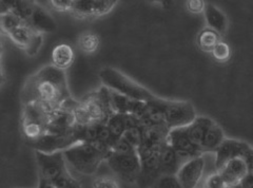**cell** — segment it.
<instances>
[{
    "mask_svg": "<svg viewBox=\"0 0 253 188\" xmlns=\"http://www.w3.org/2000/svg\"><path fill=\"white\" fill-rule=\"evenodd\" d=\"M205 19L207 22V26L209 29L215 31L220 36L225 35L228 30V18L226 14L219 10L217 6L211 3H207L206 9L204 11Z\"/></svg>",
    "mask_w": 253,
    "mask_h": 188,
    "instance_id": "cell-20",
    "label": "cell"
},
{
    "mask_svg": "<svg viewBox=\"0 0 253 188\" xmlns=\"http://www.w3.org/2000/svg\"><path fill=\"white\" fill-rule=\"evenodd\" d=\"M23 23L25 22L20 19V17H18L17 15L14 14L13 12L0 15V25H1V30L2 32L5 33L6 35L12 33L14 30L22 26Z\"/></svg>",
    "mask_w": 253,
    "mask_h": 188,
    "instance_id": "cell-28",
    "label": "cell"
},
{
    "mask_svg": "<svg viewBox=\"0 0 253 188\" xmlns=\"http://www.w3.org/2000/svg\"><path fill=\"white\" fill-rule=\"evenodd\" d=\"M225 140H226V137H225L223 128H221L214 121L209 127V129L207 130V132H206L201 145V150L203 153H207V152L215 153V151L218 149V147L221 145V143H223Z\"/></svg>",
    "mask_w": 253,
    "mask_h": 188,
    "instance_id": "cell-21",
    "label": "cell"
},
{
    "mask_svg": "<svg viewBox=\"0 0 253 188\" xmlns=\"http://www.w3.org/2000/svg\"><path fill=\"white\" fill-rule=\"evenodd\" d=\"M56 188H83L81 183L70 174L69 169L52 182Z\"/></svg>",
    "mask_w": 253,
    "mask_h": 188,
    "instance_id": "cell-29",
    "label": "cell"
},
{
    "mask_svg": "<svg viewBox=\"0 0 253 188\" xmlns=\"http://www.w3.org/2000/svg\"><path fill=\"white\" fill-rule=\"evenodd\" d=\"M75 125L76 121L73 111L66 107H60L59 109L50 112L45 133L70 135L73 132Z\"/></svg>",
    "mask_w": 253,
    "mask_h": 188,
    "instance_id": "cell-15",
    "label": "cell"
},
{
    "mask_svg": "<svg viewBox=\"0 0 253 188\" xmlns=\"http://www.w3.org/2000/svg\"><path fill=\"white\" fill-rule=\"evenodd\" d=\"M74 0H52L51 5L60 12H71Z\"/></svg>",
    "mask_w": 253,
    "mask_h": 188,
    "instance_id": "cell-35",
    "label": "cell"
},
{
    "mask_svg": "<svg viewBox=\"0 0 253 188\" xmlns=\"http://www.w3.org/2000/svg\"><path fill=\"white\" fill-rule=\"evenodd\" d=\"M71 97L65 70L53 65L42 67L26 81L21 91L22 104L37 103L46 110L59 109Z\"/></svg>",
    "mask_w": 253,
    "mask_h": 188,
    "instance_id": "cell-1",
    "label": "cell"
},
{
    "mask_svg": "<svg viewBox=\"0 0 253 188\" xmlns=\"http://www.w3.org/2000/svg\"><path fill=\"white\" fill-rule=\"evenodd\" d=\"M74 50L68 44H60L55 47L52 52V65L58 69L66 70L74 61Z\"/></svg>",
    "mask_w": 253,
    "mask_h": 188,
    "instance_id": "cell-23",
    "label": "cell"
},
{
    "mask_svg": "<svg viewBox=\"0 0 253 188\" xmlns=\"http://www.w3.org/2000/svg\"><path fill=\"white\" fill-rule=\"evenodd\" d=\"M115 0H74L71 14L78 19H89L105 16L112 11Z\"/></svg>",
    "mask_w": 253,
    "mask_h": 188,
    "instance_id": "cell-11",
    "label": "cell"
},
{
    "mask_svg": "<svg viewBox=\"0 0 253 188\" xmlns=\"http://www.w3.org/2000/svg\"><path fill=\"white\" fill-rule=\"evenodd\" d=\"M203 188H229V186L219 172L216 171L205 180Z\"/></svg>",
    "mask_w": 253,
    "mask_h": 188,
    "instance_id": "cell-32",
    "label": "cell"
},
{
    "mask_svg": "<svg viewBox=\"0 0 253 188\" xmlns=\"http://www.w3.org/2000/svg\"><path fill=\"white\" fill-rule=\"evenodd\" d=\"M153 188H184L176 176H161L152 186Z\"/></svg>",
    "mask_w": 253,
    "mask_h": 188,
    "instance_id": "cell-31",
    "label": "cell"
},
{
    "mask_svg": "<svg viewBox=\"0 0 253 188\" xmlns=\"http://www.w3.org/2000/svg\"><path fill=\"white\" fill-rule=\"evenodd\" d=\"M26 25L42 34L54 32L57 28L56 22L51 16V14L37 3H34L33 12H32L31 17L26 22Z\"/></svg>",
    "mask_w": 253,
    "mask_h": 188,
    "instance_id": "cell-18",
    "label": "cell"
},
{
    "mask_svg": "<svg viewBox=\"0 0 253 188\" xmlns=\"http://www.w3.org/2000/svg\"><path fill=\"white\" fill-rule=\"evenodd\" d=\"M205 158L203 155L183 164L177 172V179L184 188H197L205 169Z\"/></svg>",
    "mask_w": 253,
    "mask_h": 188,
    "instance_id": "cell-16",
    "label": "cell"
},
{
    "mask_svg": "<svg viewBox=\"0 0 253 188\" xmlns=\"http://www.w3.org/2000/svg\"><path fill=\"white\" fill-rule=\"evenodd\" d=\"M77 125H91L94 123L107 122L114 114L111 108L108 88L102 87L85 95L82 101H78L73 109Z\"/></svg>",
    "mask_w": 253,
    "mask_h": 188,
    "instance_id": "cell-2",
    "label": "cell"
},
{
    "mask_svg": "<svg viewBox=\"0 0 253 188\" xmlns=\"http://www.w3.org/2000/svg\"><path fill=\"white\" fill-rule=\"evenodd\" d=\"M7 36L12 39L16 46L25 50L30 56L36 55L43 43L42 34L36 32L26 23L14 30Z\"/></svg>",
    "mask_w": 253,
    "mask_h": 188,
    "instance_id": "cell-14",
    "label": "cell"
},
{
    "mask_svg": "<svg viewBox=\"0 0 253 188\" xmlns=\"http://www.w3.org/2000/svg\"><path fill=\"white\" fill-rule=\"evenodd\" d=\"M151 103L162 111L170 130L187 127L197 117L194 106L187 100H170L157 96Z\"/></svg>",
    "mask_w": 253,
    "mask_h": 188,
    "instance_id": "cell-5",
    "label": "cell"
},
{
    "mask_svg": "<svg viewBox=\"0 0 253 188\" xmlns=\"http://www.w3.org/2000/svg\"><path fill=\"white\" fill-rule=\"evenodd\" d=\"M108 91L111 108H112L113 112L120 114H131L132 109L136 100L126 97L114 90L108 89Z\"/></svg>",
    "mask_w": 253,
    "mask_h": 188,
    "instance_id": "cell-24",
    "label": "cell"
},
{
    "mask_svg": "<svg viewBox=\"0 0 253 188\" xmlns=\"http://www.w3.org/2000/svg\"><path fill=\"white\" fill-rule=\"evenodd\" d=\"M213 58L218 62H226L231 56V49L228 44L224 42H219L213 51L211 52Z\"/></svg>",
    "mask_w": 253,
    "mask_h": 188,
    "instance_id": "cell-30",
    "label": "cell"
},
{
    "mask_svg": "<svg viewBox=\"0 0 253 188\" xmlns=\"http://www.w3.org/2000/svg\"><path fill=\"white\" fill-rule=\"evenodd\" d=\"M68 166L84 176H92L96 172L100 164L107 161L111 155L101 150L96 145L79 142L63 151Z\"/></svg>",
    "mask_w": 253,
    "mask_h": 188,
    "instance_id": "cell-3",
    "label": "cell"
},
{
    "mask_svg": "<svg viewBox=\"0 0 253 188\" xmlns=\"http://www.w3.org/2000/svg\"><path fill=\"white\" fill-rule=\"evenodd\" d=\"M183 162L173 149L172 146L166 142L162 145L160 155V171L161 176H176Z\"/></svg>",
    "mask_w": 253,
    "mask_h": 188,
    "instance_id": "cell-19",
    "label": "cell"
},
{
    "mask_svg": "<svg viewBox=\"0 0 253 188\" xmlns=\"http://www.w3.org/2000/svg\"><path fill=\"white\" fill-rule=\"evenodd\" d=\"M112 152L116 153H134L137 152L136 148H134L124 137L120 139L112 147Z\"/></svg>",
    "mask_w": 253,
    "mask_h": 188,
    "instance_id": "cell-34",
    "label": "cell"
},
{
    "mask_svg": "<svg viewBox=\"0 0 253 188\" xmlns=\"http://www.w3.org/2000/svg\"><path fill=\"white\" fill-rule=\"evenodd\" d=\"M38 188H56L53 183L49 182V181H45L43 179H39V183H38Z\"/></svg>",
    "mask_w": 253,
    "mask_h": 188,
    "instance_id": "cell-39",
    "label": "cell"
},
{
    "mask_svg": "<svg viewBox=\"0 0 253 188\" xmlns=\"http://www.w3.org/2000/svg\"><path fill=\"white\" fill-rule=\"evenodd\" d=\"M220 42V35L209 28L204 29L197 36V45L204 52L211 53Z\"/></svg>",
    "mask_w": 253,
    "mask_h": 188,
    "instance_id": "cell-26",
    "label": "cell"
},
{
    "mask_svg": "<svg viewBox=\"0 0 253 188\" xmlns=\"http://www.w3.org/2000/svg\"><path fill=\"white\" fill-rule=\"evenodd\" d=\"M251 146L244 141L226 139L218 149L215 151V168L216 171L223 168L229 161L237 158H246Z\"/></svg>",
    "mask_w": 253,
    "mask_h": 188,
    "instance_id": "cell-13",
    "label": "cell"
},
{
    "mask_svg": "<svg viewBox=\"0 0 253 188\" xmlns=\"http://www.w3.org/2000/svg\"><path fill=\"white\" fill-rule=\"evenodd\" d=\"M162 146L141 144L137 149L140 160L141 174L138 180L140 187L153 186L156 180L161 177L160 155Z\"/></svg>",
    "mask_w": 253,
    "mask_h": 188,
    "instance_id": "cell-8",
    "label": "cell"
},
{
    "mask_svg": "<svg viewBox=\"0 0 253 188\" xmlns=\"http://www.w3.org/2000/svg\"><path fill=\"white\" fill-rule=\"evenodd\" d=\"M206 5H207V3L202 1V0H190V1L187 2V9L189 12L199 14L204 13Z\"/></svg>",
    "mask_w": 253,
    "mask_h": 188,
    "instance_id": "cell-36",
    "label": "cell"
},
{
    "mask_svg": "<svg viewBox=\"0 0 253 188\" xmlns=\"http://www.w3.org/2000/svg\"><path fill=\"white\" fill-rule=\"evenodd\" d=\"M245 160H246V162L248 164L249 172L250 174H253V147H251V149L248 151Z\"/></svg>",
    "mask_w": 253,
    "mask_h": 188,
    "instance_id": "cell-38",
    "label": "cell"
},
{
    "mask_svg": "<svg viewBox=\"0 0 253 188\" xmlns=\"http://www.w3.org/2000/svg\"><path fill=\"white\" fill-rule=\"evenodd\" d=\"M107 126L110 132L111 142L113 145L117 142L118 140L122 139L126 130V114L114 113L107 122Z\"/></svg>",
    "mask_w": 253,
    "mask_h": 188,
    "instance_id": "cell-25",
    "label": "cell"
},
{
    "mask_svg": "<svg viewBox=\"0 0 253 188\" xmlns=\"http://www.w3.org/2000/svg\"><path fill=\"white\" fill-rule=\"evenodd\" d=\"M168 143L175 150L183 164L203 155L200 147H197L188 137L186 127L172 129L169 133Z\"/></svg>",
    "mask_w": 253,
    "mask_h": 188,
    "instance_id": "cell-12",
    "label": "cell"
},
{
    "mask_svg": "<svg viewBox=\"0 0 253 188\" xmlns=\"http://www.w3.org/2000/svg\"><path fill=\"white\" fill-rule=\"evenodd\" d=\"M106 162L108 163L111 170H112L122 181L129 184L138 183V180L141 174V165L137 152H112Z\"/></svg>",
    "mask_w": 253,
    "mask_h": 188,
    "instance_id": "cell-7",
    "label": "cell"
},
{
    "mask_svg": "<svg viewBox=\"0 0 253 188\" xmlns=\"http://www.w3.org/2000/svg\"><path fill=\"white\" fill-rule=\"evenodd\" d=\"M35 158L39 171V179H43L45 181L52 183L68 170V163L63 155V151L51 154L35 151Z\"/></svg>",
    "mask_w": 253,
    "mask_h": 188,
    "instance_id": "cell-9",
    "label": "cell"
},
{
    "mask_svg": "<svg viewBox=\"0 0 253 188\" xmlns=\"http://www.w3.org/2000/svg\"><path fill=\"white\" fill-rule=\"evenodd\" d=\"M92 188H121L120 183L111 177H98L94 179Z\"/></svg>",
    "mask_w": 253,
    "mask_h": 188,
    "instance_id": "cell-33",
    "label": "cell"
},
{
    "mask_svg": "<svg viewBox=\"0 0 253 188\" xmlns=\"http://www.w3.org/2000/svg\"><path fill=\"white\" fill-rule=\"evenodd\" d=\"M50 111L41 104H22L21 131L26 141H33L44 135Z\"/></svg>",
    "mask_w": 253,
    "mask_h": 188,
    "instance_id": "cell-6",
    "label": "cell"
},
{
    "mask_svg": "<svg viewBox=\"0 0 253 188\" xmlns=\"http://www.w3.org/2000/svg\"><path fill=\"white\" fill-rule=\"evenodd\" d=\"M218 172L225 180L227 185L230 188H234L248 176L249 167L244 158H237L225 164Z\"/></svg>",
    "mask_w": 253,
    "mask_h": 188,
    "instance_id": "cell-17",
    "label": "cell"
},
{
    "mask_svg": "<svg viewBox=\"0 0 253 188\" xmlns=\"http://www.w3.org/2000/svg\"><path fill=\"white\" fill-rule=\"evenodd\" d=\"M234 188H253V174H250L249 172L248 176Z\"/></svg>",
    "mask_w": 253,
    "mask_h": 188,
    "instance_id": "cell-37",
    "label": "cell"
},
{
    "mask_svg": "<svg viewBox=\"0 0 253 188\" xmlns=\"http://www.w3.org/2000/svg\"><path fill=\"white\" fill-rule=\"evenodd\" d=\"M78 141L74 136V132L70 135H53L44 133L43 136L33 141H26V144L33 148L35 151L43 153H55L58 151H65L68 148L77 144Z\"/></svg>",
    "mask_w": 253,
    "mask_h": 188,
    "instance_id": "cell-10",
    "label": "cell"
},
{
    "mask_svg": "<svg viewBox=\"0 0 253 188\" xmlns=\"http://www.w3.org/2000/svg\"><path fill=\"white\" fill-rule=\"evenodd\" d=\"M78 47L84 53L93 54L99 48V38L94 33H84L79 36Z\"/></svg>",
    "mask_w": 253,
    "mask_h": 188,
    "instance_id": "cell-27",
    "label": "cell"
},
{
    "mask_svg": "<svg viewBox=\"0 0 253 188\" xmlns=\"http://www.w3.org/2000/svg\"><path fill=\"white\" fill-rule=\"evenodd\" d=\"M213 122H214V120L210 119L208 116H197L194 122L186 127L188 137L197 147H200V149L206 132H207Z\"/></svg>",
    "mask_w": 253,
    "mask_h": 188,
    "instance_id": "cell-22",
    "label": "cell"
},
{
    "mask_svg": "<svg viewBox=\"0 0 253 188\" xmlns=\"http://www.w3.org/2000/svg\"><path fill=\"white\" fill-rule=\"evenodd\" d=\"M99 78L104 87L114 90L123 95L134 100L151 101L157 96L144 86L134 82L130 77L123 74L118 70L106 67L99 71Z\"/></svg>",
    "mask_w": 253,
    "mask_h": 188,
    "instance_id": "cell-4",
    "label": "cell"
}]
</instances>
